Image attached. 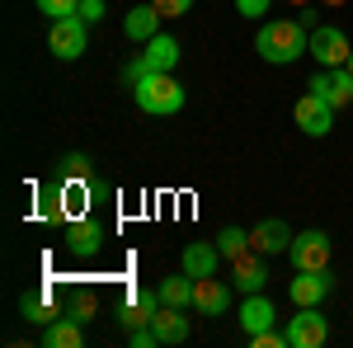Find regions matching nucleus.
Returning a JSON list of instances; mask_svg holds the SVG:
<instances>
[{
  "label": "nucleus",
  "mask_w": 353,
  "mask_h": 348,
  "mask_svg": "<svg viewBox=\"0 0 353 348\" xmlns=\"http://www.w3.org/2000/svg\"><path fill=\"white\" fill-rule=\"evenodd\" d=\"M128 344L132 348H161V339H156L151 325H141V329H128Z\"/></svg>",
  "instance_id": "c85d7f7f"
},
{
  "label": "nucleus",
  "mask_w": 353,
  "mask_h": 348,
  "mask_svg": "<svg viewBox=\"0 0 353 348\" xmlns=\"http://www.w3.org/2000/svg\"><path fill=\"white\" fill-rule=\"evenodd\" d=\"M66 249L76 259H94L104 249V221L94 216H81V221H66Z\"/></svg>",
  "instance_id": "1a4fd4ad"
},
{
  "label": "nucleus",
  "mask_w": 353,
  "mask_h": 348,
  "mask_svg": "<svg viewBox=\"0 0 353 348\" xmlns=\"http://www.w3.org/2000/svg\"><path fill=\"white\" fill-rule=\"evenodd\" d=\"M33 5H38V10H43V14H48V19H71V14H81V0H33Z\"/></svg>",
  "instance_id": "393cba45"
},
{
  "label": "nucleus",
  "mask_w": 353,
  "mask_h": 348,
  "mask_svg": "<svg viewBox=\"0 0 353 348\" xmlns=\"http://www.w3.org/2000/svg\"><path fill=\"white\" fill-rule=\"evenodd\" d=\"M132 99L141 113H151V118H170V113H179L184 108V85L174 81V71H151V76H141L132 85Z\"/></svg>",
  "instance_id": "f03ea898"
},
{
  "label": "nucleus",
  "mask_w": 353,
  "mask_h": 348,
  "mask_svg": "<svg viewBox=\"0 0 353 348\" xmlns=\"http://www.w3.org/2000/svg\"><path fill=\"white\" fill-rule=\"evenodd\" d=\"M226 306H231V287L217 273L212 278H193V311L198 316H226Z\"/></svg>",
  "instance_id": "f8f14e48"
},
{
  "label": "nucleus",
  "mask_w": 353,
  "mask_h": 348,
  "mask_svg": "<svg viewBox=\"0 0 353 348\" xmlns=\"http://www.w3.org/2000/svg\"><path fill=\"white\" fill-rule=\"evenodd\" d=\"M231 283H236L245 296H250V292H264V283H269V268L254 259V249H245L241 259H236V278H231Z\"/></svg>",
  "instance_id": "6ab92c4d"
},
{
  "label": "nucleus",
  "mask_w": 353,
  "mask_h": 348,
  "mask_svg": "<svg viewBox=\"0 0 353 348\" xmlns=\"http://www.w3.org/2000/svg\"><path fill=\"white\" fill-rule=\"evenodd\" d=\"M104 14H109V5H104V0H81V19H85V24H99Z\"/></svg>",
  "instance_id": "c756f323"
},
{
  "label": "nucleus",
  "mask_w": 353,
  "mask_h": 348,
  "mask_svg": "<svg viewBox=\"0 0 353 348\" xmlns=\"http://www.w3.org/2000/svg\"><path fill=\"white\" fill-rule=\"evenodd\" d=\"M61 179H85L90 174V156H81V151H71V156H61Z\"/></svg>",
  "instance_id": "a878e982"
},
{
  "label": "nucleus",
  "mask_w": 353,
  "mask_h": 348,
  "mask_svg": "<svg viewBox=\"0 0 353 348\" xmlns=\"http://www.w3.org/2000/svg\"><path fill=\"white\" fill-rule=\"evenodd\" d=\"M334 287V278H330V268H316V273H297L292 283H288V296H292V306H321Z\"/></svg>",
  "instance_id": "9d476101"
},
{
  "label": "nucleus",
  "mask_w": 353,
  "mask_h": 348,
  "mask_svg": "<svg viewBox=\"0 0 353 348\" xmlns=\"http://www.w3.org/2000/svg\"><path fill=\"white\" fill-rule=\"evenodd\" d=\"M156 10H161V19H179V14H189L193 0H151Z\"/></svg>",
  "instance_id": "cd10ccee"
},
{
  "label": "nucleus",
  "mask_w": 353,
  "mask_h": 348,
  "mask_svg": "<svg viewBox=\"0 0 353 348\" xmlns=\"http://www.w3.org/2000/svg\"><path fill=\"white\" fill-rule=\"evenodd\" d=\"M19 316H24L28 325H52L61 311H57V306H52L43 292H24V296H19Z\"/></svg>",
  "instance_id": "4be33fe9"
},
{
  "label": "nucleus",
  "mask_w": 353,
  "mask_h": 348,
  "mask_svg": "<svg viewBox=\"0 0 353 348\" xmlns=\"http://www.w3.org/2000/svg\"><path fill=\"white\" fill-rule=\"evenodd\" d=\"M141 76H151V71H174L179 66V38H170V33H156L151 43H141Z\"/></svg>",
  "instance_id": "9b49d317"
},
{
  "label": "nucleus",
  "mask_w": 353,
  "mask_h": 348,
  "mask_svg": "<svg viewBox=\"0 0 353 348\" xmlns=\"http://www.w3.org/2000/svg\"><path fill=\"white\" fill-rule=\"evenodd\" d=\"M217 249H221V259H241L245 249H250V231H241V226H226V231H217Z\"/></svg>",
  "instance_id": "5701e85b"
},
{
  "label": "nucleus",
  "mask_w": 353,
  "mask_h": 348,
  "mask_svg": "<svg viewBox=\"0 0 353 348\" xmlns=\"http://www.w3.org/2000/svg\"><path fill=\"white\" fill-rule=\"evenodd\" d=\"M254 52L269 66H292L297 57L311 52V28L301 19H269L259 28V38H254Z\"/></svg>",
  "instance_id": "f257e3e1"
},
{
  "label": "nucleus",
  "mask_w": 353,
  "mask_h": 348,
  "mask_svg": "<svg viewBox=\"0 0 353 348\" xmlns=\"http://www.w3.org/2000/svg\"><path fill=\"white\" fill-rule=\"evenodd\" d=\"M306 90L321 94V99L334 104V108H353V71H349V66H321V71L311 76Z\"/></svg>",
  "instance_id": "39448f33"
},
{
  "label": "nucleus",
  "mask_w": 353,
  "mask_h": 348,
  "mask_svg": "<svg viewBox=\"0 0 353 348\" xmlns=\"http://www.w3.org/2000/svg\"><path fill=\"white\" fill-rule=\"evenodd\" d=\"M217 264H221L217 240H212V245H208V240L184 245V259H179V268H184L189 278H212V273H217Z\"/></svg>",
  "instance_id": "4468645a"
},
{
  "label": "nucleus",
  "mask_w": 353,
  "mask_h": 348,
  "mask_svg": "<svg viewBox=\"0 0 353 348\" xmlns=\"http://www.w3.org/2000/svg\"><path fill=\"white\" fill-rule=\"evenodd\" d=\"M250 249H254V254H288V249H292V226L278 221V216L259 221V226L250 231Z\"/></svg>",
  "instance_id": "ddd939ff"
},
{
  "label": "nucleus",
  "mask_w": 353,
  "mask_h": 348,
  "mask_svg": "<svg viewBox=\"0 0 353 348\" xmlns=\"http://www.w3.org/2000/svg\"><path fill=\"white\" fill-rule=\"evenodd\" d=\"M334 113H339V108L325 104L321 94H301L297 104H292V118H297V127L306 136H330L334 132Z\"/></svg>",
  "instance_id": "0eeeda50"
},
{
  "label": "nucleus",
  "mask_w": 353,
  "mask_h": 348,
  "mask_svg": "<svg viewBox=\"0 0 353 348\" xmlns=\"http://www.w3.org/2000/svg\"><path fill=\"white\" fill-rule=\"evenodd\" d=\"M283 334H288V348H321L330 339V320L321 316V306H297V316Z\"/></svg>",
  "instance_id": "20e7f679"
},
{
  "label": "nucleus",
  "mask_w": 353,
  "mask_h": 348,
  "mask_svg": "<svg viewBox=\"0 0 353 348\" xmlns=\"http://www.w3.org/2000/svg\"><path fill=\"white\" fill-rule=\"evenodd\" d=\"M123 33H128L132 43H151V38L161 33V10H156V5H137V10H128Z\"/></svg>",
  "instance_id": "a211bd4d"
},
{
  "label": "nucleus",
  "mask_w": 353,
  "mask_h": 348,
  "mask_svg": "<svg viewBox=\"0 0 353 348\" xmlns=\"http://www.w3.org/2000/svg\"><path fill=\"white\" fill-rule=\"evenodd\" d=\"M43 344H48V348H81V344H85V325H76L71 316H61V320L48 325Z\"/></svg>",
  "instance_id": "aec40b11"
},
{
  "label": "nucleus",
  "mask_w": 353,
  "mask_h": 348,
  "mask_svg": "<svg viewBox=\"0 0 353 348\" xmlns=\"http://www.w3.org/2000/svg\"><path fill=\"white\" fill-rule=\"evenodd\" d=\"M85 212H90V184H85V179H66V184H61V193H57V207H52V216L81 221Z\"/></svg>",
  "instance_id": "2eb2a0df"
},
{
  "label": "nucleus",
  "mask_w": 353,
  "mask_h": 348,
  "mask_svg": "<svg viewBox=\"0 0 353 348\" xmlns=\"http://www.w3.org/2000/svg\"><path fill=\"white\" fill-rule=\"evenodd\" d=\"M273 320H278V311H273V301L264 292H250L241 306V329L245 334H259V329H273Z\"/></svg>",
  "instance_id": "dca6fc26"
},
{
  "label": "nucleus",
  "mask_w": 353,
  "mask_h": 348,
  "mask_svg": "<svg viewBox=\"0 0 353 348\" xmlns=\"http://www.w3.org/2000/svg\"><path fill=\"white\" fill-rule=\"evenodd\" d=\"M161 301H165V306H179V311H189V306H193V278L184 273V268L170 273V278L161 283Z\"/></svg>",
  "instance_id": "412c9836"
},
{
  "label": "nucleus",
  "mask_w": 353,
  "mask_h": 348,
  "mask_svg": "<svg viewBox=\"0 0 353 348\" xmlns=\"http://www.w3.org/2000/svg\"><path fill=\"white\" fill-rule=\"evenodd\" d=\"M151 329H156L161 344H184V339H189V316H184L179 306H161V311L151 316Z\"/></svg>",
  "instance_id": "f3484780"
},
{
  "label": "nucleus",
  "mask_w": 353,
  "mask_h": 348,
  "mask_svg": "<svg viewBox=\"0 0 353 348\" xmlns=\"http://www.w3.org/2000/svg\"><path fill=\"white\" fill-rule=\"evenodd\" d=\"M250 344L254 348H288V334L283 329H259V334H250Z\"/></svg>",
  "instance_id": "bb28decb"
},
{
  "label": "nucleus",
  "mask_w": 353,
  "mask_h": 348,
  "mask_svg": "<svg viewBox=\"0 0 353 348\" xmlns=\"http://www.w3.org/2000/svg\"><path fill=\"white\" fill-rule=\"evenodd\" d=\"M349 71H353V52H349Z\"/></svg>",
  "instance_id": "473e14b6"
},
{
  "label": "nucleus",
  "mask_w": 353,
  "mask_h": 348,
  "mask_svg": "<svg viewBox=\"0 0 353 348\" xmlns=\"http://www.w3.org/2000/svg\"><path fill=\"white\" fill-rule=\"evenodd\" d=\"M325 5H344V0H325Z\"/></svg>",
  "instance_id": "2f4dec72"
},
{
  "label": "nucleus",
  "mask_w": 353,
  "mask_h": 348,
  "mask_svg": "<svg viewBox=\"0 0 353 348\" xmlns=\"http://www.w3.org/2000/svg\"><path fill=\"white\" fill-rule=\"evenodd\" d=\"M349 52H353V43L339 24H316L311 28V52L306 57H316L321 66H349Z\"/></svg>",
  "instance_id": "7ed1b4c3"
},
{
  "label": "nucleus",
  "mask_w": 353,
  "mask_h": 348,
  "mask_svg": "<svg viewBox=\"0 0 353 348\" xmlns=\"http://www.w3.org/2000/svg\"><path fill=\"white\" fill-rule=\"evenodd\" d=\"M273 0H236V10H241L245 19H259V14H269Z\"/></svg>",
  "instance_id": "7c9ffc66"
},
{
  "label": "nucleus",
  "mask_w": 353,
  "mask_h": 348,
  "mask_svg": "<svg viewBox=\"0 0 353 348\" xmlns=\"http://www.w3.org/2000/svg\"><path fill=\"white\" fill-rule=\"evenodd\" d=\"M85 43H90V33H85V19H81V14L57 19V24L48 28V48H52V57H61V61L85 57Z\"/></svg>",
  "instance_id": "6e6552de"
},
{
  "label": "nucleus",
  "mask_w": 353,
  "mask_h": 348,
  "mask_svg": "<svg viewBox=\"0 0 353 348\" xmlns=\"http://www.w3.org/2000/svg\"><path fill=\"white\" fill-rule=\"evenodd\" d=\"M292 268L297 273H316V268H330V236L325 231H301V236H292Z\"/></svg>",
  "instance_id": "423d86ee"
},
{
  "label": "nucleus",
  "mask_w": 353,
  "mask_h": 348,
  "mask_svg": "<svg viewBox=\"0 0 353 348\" xmlns=\"http://www.w3.org/2000/svg\"><path fill=\"white\" fill-rule=\"evenodd\" d=\"M61 316H71L76 325H90L94 316H99V301H94L90 292H81V296H71V301H66V311H61Z\"/></svg>",
  "instance_id": "b1692460"
}]
</instances>
